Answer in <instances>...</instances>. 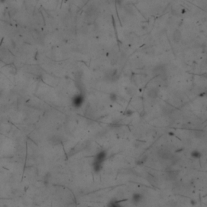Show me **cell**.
Instances as JSON below:
<instances>
[{"mask_svg": "<svg viewBox=\"0 0 207 207\" xmlns=\"http://www.w3.org/2000/svg\"><path fill=\"white\" fill-rule=\"evenodd\" d=\"M110 99L112 101H117V96L115 94H111L110 95Z\"/></svg>", "mask_w": 207, "mask_h": 207, "instance_id": "8", "label": "cell"}, {"mask_svg": "<svg viewBox=\"0 0 207 207\" xmlns=\"http://www.w3.org/2000/svg\"><path fill=\"white\" fill-rule=\"evenodd\" d=\"M159 155L162 158H169L171 155V153L169 151H167V150H160Z\"/></svg>", "mask_w": 207, "mask_h": 207, "instance_id": "5", "label": "cell"}, {"mask_svg": "<svg viewBox=\"0 0 207 207\" xmlns=\"http://www.w3.org/2000/svg\"><path fill=\"white\" fill-rule=\"evenodd\" d=\"M153 75H155V76H158V75H160L162 77V78H166V70H165V67L163 66H157L154 68L153 70Z\"/></svg>", "mask_w": 207, "mask_h": 207, "instance_id": "1", "label": "cell"}, {"mask_svg": "<svg viewBox=\"0 0 207 207\" xmlns=\"http://www.w3.org/2000/svg\"><path fill=\"white\" fill-rule=\"evenodd\" d=\"M109 207H121V206H120L119 204L117 202H111V204L109 205Z\"/></svg>", "mask_w": 207, "mask_h": 207, "instance_id": "7", "label": "cell"}, {"mask_svg": "<svg viewBox=\"0 0 207 207\" xmlns=\"http://www.w3.org/2000/svg\"><path fill=\"white\" fill-rule=\"evenodd\" d=\"M141 198H142V197H141V195L140 194H134V196H133V200H134L135 202H139L140 200H141Z\"/></svg>", "mask_w": 207, "mask_h": 207, "instance_id": "6", "label": "cell"}, {"mask_svg": "<svg viewBox=\"0 0 207 207\" xmlns=\"http://www.w3.org/2000/svg\"><path fill=\"white\" fill-rule=\"evenodd\" d=\"M158 95H159V90L157 88H151L147 91V96L151 99H156Z\"/></svg>", "mask_w": 207, "mask_h": 207, "instance_id": "4", "label": "cell"}, {"mask_svg": "<svg viewBox=\"0 0 207 207\" xmlns=\"http://www.w3.org/2000/svg\"><path fill=\"white\" fill-rule=\"evenodd\" d=\"M49 142L53 144V145H57V144H59L60 142H62V138H61V136L60 135H57V134H54V135H51L50 138H49Z\"/></svg>", "mask_w": 207, "mask_h": 207, "instance_id": "3", "label": "cell"}, {"mask_svg": "<svg viewBox=\"0 0 207 207\" xmlns=\"http://www.w3.org/2000/svg\"><path fill=\"white\" fill-rule=\"evenodd\" d=\"M181 37H182V34H181V32L180 30L176 29L175 30L174 32H173L172 33V40H173V41H174L175 43H178L181 41Z\"/></svg>", "mask_w": 207, "mask_h": 207, "instance_id": "2", "label": "cell"}]
</instances>
